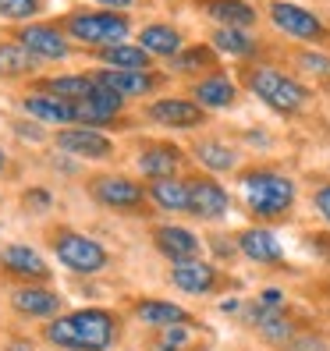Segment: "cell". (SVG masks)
<instances>
[{"label": "cell", "instance_id": "29", "mask_svg": "<svg viewBox=\"0 0 330 351\" xmlns=\"http://www.w3.org/2000/svg\"><path fill=\"white\" fill-rule=\"evenodd\" d=\"M213 47L224 50V53H231V57H245V53H252V36L245 32V29H231V25H220L213 32Z\"/></svg>", "mask_w": 330, "mask_h": 351}, {"label": "cell", "instance_id": "32", "mask_svg": "<svg viewBox=\"0 0 330 351\" xmlns=\"http://www.w3.org/2000/svg\"><path fill=\"white\" fill-rule=\"evenodd\" d=\"M192 330L189 323H178V326H163V337H160V351H181L185 344H189Z\"/></svg>", "mask_w": 330, "mask_h": 351}, {"label": "cell", "instance_id": "10", "mask_svg": "<svg viewBox=\"0 0 330 351\" xmlns=\"http://www.w3.org/2000/svg\"><path fill=\"white\" fill-rule=\"evenodd\" d=\"M93 195H96L99 206H110V210H135V206H142V189H139L135 181L117 178V174L96 178Z\"/></svg>", "mask_w": 330, "mask_h": 351}, {"label": "cell", "instance_id": "39", "mask_svg": "<svg viewBox=\"0 0 330 351\" xmlns=\"http://www.w3.org/2000/svg\"><path fill=\"white\" fill-rule=\"evenodd\" d=\"M11 351H32V344H22V341H14V344H11Z\"/></svg>", "mask_w": 330, "mask_h": 351}, {"label": "cell", "instance_id": "22", "mask_svg": "<svg viewBox=\"0 0 330 351\" xmlns=\"http://www.w3.org/2000/svg\"><path fill=\"white\" fill-rule=\"evenodd\" d=\"M39 89L54 93V96L68 99V103H82V99H89L96 93V78H89V75H60V78H47Z\"/></svg>", "mask_w": 330, "mask_h": 351}, {"label": "cell", "instance_id": "15", "mask_svg": "<svg viewBox=\"0 0 330 351\" xmlns=\"http://www.w3.org/2000/svg\"><path fill=\"white\" fill-rule=\"evenodd\" d=\"M25 114L43 121V125H68V121H75V103L60 99L54 93H39V96H25Z\"/></svg>", "mask_w": 330, "mask_h": 351}, {"label": "cell", "instance_id": "40", "mask_svg": "<svg viewBox=\"0 0 330 351\" xmlns=\"http://www.w3.org/2000/svg\"><path fill=\"white\" fill-rule=\"evenodd\" d=\"M8 167V156H4V149H0V171H4Z\"/></svg>", "mask_w": 330, "mask_h": 351}, {"label": "cell", "instance_id": "26", "mask_svg": "<svg viewBox=\"0 0 330 351\" xmlns=\"http://www.w3.org/2000/svg\"><path fill=\"white\" fill-rule=\"evenodd\" d=\"M139 47H146L150 53H160V57H178L181 53V36L171 25H146L139 36Z\"/></svg>", "mask_w": 330, "mask_h": 351}, {"label": "cell", "instance_id": "21", "mask_svg": "<svg viewBox=\"0 0 330 351\" xmlns=\"http://www.w3.org/2000/svg\"><path fill=\"white\" fill-rule=\"evenodd\" d=\"M150 199L167 213H181L189 210V184L178 181V178H156L150 184Z\"/></svg>", "mask_w": 330, "mask_h": 351}, {"label": "cell", "instance_id": "8", "mask_svg": "<svg viewBox=\"0 0 330 351\" xmlns=\"http://www.w3.org/2000/svg\"><path fill=\"white\" fill-rule=\"evenodd\" d=\"M121 107H125V96H117V93H110L107 86L96 82V93L89 99L75 103V121H82V125H110L121 114Z\"/></svg>", "mask_w": 330, "mask_h": 351}, {"label": "cell", "instance_id": "4", "mask_svg": "<svg viewBox=\"0 0 330 351\" xmlns=\"http://www.w3.org/2000/svg\"><path fill=\"white\" fill-rule=\"evenodd\" d=\"M249 86H252V93H256L263 103H270V107L281 110V114L298 110L302 103L309 99V93L298 86V82H292L287 75H281V71H274V68L252 71V75H249Z\"/></svg>", "mask_w": 330, "mask_h": 351}, {"label": "cell", "instance_id": "30", "mask_svg": "<svg viewBox=\"0 0 330 351\" xmlns=\"http://www.w3.org/2000/svg\"><path fill=\"white\" fill-rule=\"evenodd\" d=\"M196 156H199L210 171H231V167H235V153H231L228 146H220V142H202V146L196 149Z\"/></svg>", "mask_w": 330, "mask_h": 351}, {"label": "cell", "instance_id": "35", "mask_svg": "<svg viewBox=\"0 0 330 351\" xmlns=\"http://www.w3.org/2000/svg\"><path fill=\"white\" fill-rule=\"evenodd\" d=\"M316 210L330 220V184H323V189L316 192Z\"/></svg>", "mask_w": 330, "mask_h": 351}, {"label": "cell", "instance_id": "34", "mask_svg": "<svg viewBox=\"0 0 330 351\" xmlns=\"http://www.w3.org/2000/svg\"><path fill=\"white\" fill-rule=\"evenodd\" d=\"M302 68H305V71H316V75H330V57L302 53Z\"/></svg>", "mask_w": 330, "mask_h": 351}, {"label": "cell", "instance_id": "37", "mask_svg": "<svg viewBox=\"0 0 330 351\" xmlns=\"http://www.w3.org/2000/svg\"><path fill=\"white\" fill-rule=\"evenodd\" d=\"M263 305H281V291H274V287H270V291H263Z\"/></svg>", "mask_w": 330, "mask_h": 351}, {"label": "cell", "instance_id": "9", "mask_svg": "<svg viewBox=\"0 0 330 351\" xmlns=\"http://www.w3.org/2000/svg\"><path fill=\"white\" fill-rule=\"evenodd\" d=\"M18 43H22L32 57H43V60L68 57V36L57 32L54 25H25L18 32Z\"/></svg>", "mask_w": 330, "mask_h": 351}, {"label": "cell", "instance_id": "23", "mask_svg": "<svg viewBox=\"0 0 330 351\" xmlns=\"http://www.w3.org/2000/svg\"><path fill=\"white\" fill-rule=\"evenodd\" d=\"M178 163H181V153H178L174 146H150L146 153L139 156L142 174H150L153 181H156V178H174Z\"/></svg>", "mask_w": 330, "mask_h": 351}, {"label": "cell", "instance_id": "28", "mask_svg": "<svg viewBox=\"0 0 330 351\" xmlns=\"http://www.w3.org/2000/svg\"><path fill=\"white\" fill-rule=\"evenodd\" d=\"M32 68H36V57L22 43H0V75L4 78L29 75Z\"/></svg>", "mask_w": 330, "mask_h": 351}, {"label": "cell", "instance_id": "36", "mask_svg": "<svg viewBox=\"0 0 330 351\" xmlns=\"http://www.w3.org/2000/svg\"><path fill=\"white\" fill-rule=\"evenodd\" d=\"M96 4H99V8H110V11H114V8H132L135 0H96Z\"/></svg>", "mask_w": 330, "mask_h": 351}, {"label": "cell", "instance_id": "16", "mask_svg": "<svg viewBox=\"0 0 330 351\" xmlns=\"http://www.w3.org/2000/svg\"><path fill=\"white\" fill-rule=\"evenodd\" d=\"M11 305L18 308V313H25V316H39V319H47V316H57V308H60V298L54 291H47V287H18V291L11 295Z\"/></svg>", "mask_w": 330, "mask_h": 351}, {"label": "cell", "instance_id": "33", "mask_svg": "<svg viewBox=\"0 0 330 351\" xmlns=\"http://www.w3.org/2000/svg\"><path fill=\"white\" fill-rule=\"evenodd\" d=\"M39 11V0H0V14L11 18V22H22Z\"/></svg>", "mask_w": 330, "mask_h": 351}, {"label": "cell", "instance_id": "17", "mask_svg": "<svg viewBox=\"0 0 330 351\" xmlns=\"http://www.w3.org/2000/svg\"><path fill=\"white\" fill-rule=\"evenodd\" d=\"M99 60L107 68H117V71H150V50L146 47H132V43L103 47Z\"/></svg>", "mask_w": 330, "mask_h": 351}, {"label": "cell", "instance_id": "12", "mask_svg": "<svg viewBox=\"0 0 330 351\" xmlns=\"http://www.w3.org/2000/svg\"><path fill=\"white\" fill-rule=\"evenodd\" d=\"M150 121L163 128H196L202 125V107L189 99H156L150 107Z\"/></svg>", "mask_w": 330, "mask_h": 351}, {"label": "cell", "instance_id": "38", "mask_svg": "<svg viewBox=\"0 0 330 351\" xmlns=\"http://www.w3.org/2000/svg\"><path fill=\"white\" fill-rule=\"evenodd\" d=\"M29 199H32V202H39V210H43V206H50V195H47V192H32Z\"/></svg>", "mask_w": 330, "mask_h": 351}, {"label": "cell", "instance_id": "6", "mask_svg": "<svg viewBox=\"0 0 330 351\" xmlns=\"http://www.w3.org/2000/svg\"><path fill=\"white\" fill-rule=\"evenodd\" d=\"M270 22L284 32V36H295V39H305V43H320V39H327V29L323 22L305 11L298 4H287V0H277V4L270 8Z\"/></svg>", "mask_w": 330, "mask_h": 351}, {"label": "cell", "instance_id": "19", "mask_svg": "<svg viewBox=\"0 0 330 351\" xmlns=\"http://www.w3.org/2000/svg\"><path fill=\"white\" fill-rule=\"evenodd\" d=\"M202 11L210 18H217L220 25H231V29H245L256 22V11L245 0H202Z\"/></svg>", "mask_w": 330, "mask_h": 351}, {"label": "cell", "instance_id": "18", "mask_svg": "<svg viewBox=\"0 0 330 351\" xmlns=\"http://www.w3.org/2000/svg\"><path fill=\"white\" fill-rule=\"evenodd\" d=\"M156 249L178 263V259H192L199 252V241L185 227H156Z\"/></svg>", "mask_w": 330, "mask_h": 351}, {"label": "cell", "instance_id": "7", "mask_svg": "<svg viewBox=\"0 0 330 351\" xmlns=\"http://www.w3.org/2000/svg\"><path fill=\"white\" fill-rule=\"evenodd\" d=\"M57 149L60 153H71V156H82V160H103L114 153V142L107 135H99L93 128H64L57 132Z\"/></svg>", "mask_w": 330, "mask_h": 351}, {"label": "cell", "instance_id": "1", "mask_svg": "<svg viewBox=\"0 0 330 351\" xmlns=\"http://www.w3.org/2000/svg\"><path fill=\"white\" fill-rule=\"evenodd\" d=\"M117 337L114 316L103 308H82V313L60 316L47 326V341L68 351H107Z\"/></svg>", "mask_w": 330, "mask_h": 351}, {"label": "cell", "instance_id": "31", "mask_svg": "<svg viewBox=\"0 0 330 351\" xmlns=\"http://www.w3.org/2000/svg\"><path fill=\"white\" fill-rule=\"evenodd\" d=\"M213 50L210 47H192V50H181L174 57V71H202V68H213Z\"/></svg>", "mask_w": 330, "mask_h": 351}, {"label": "cell", "instance_id": "25", "mask_svg": "<svg viewBox=\"0 0 330 351\" xmlns=\"http://www.w3.org/2000/svg\"><path fill=\"white\" fill-rule=\"evenodd\" d=\"M135 313L142 323H150V326H178V323H189V313H185L181 305H171V302H139L135 305Z\"/></svg>", "mask_w": 330, "mask_h": 351}, {"label": "cell", "instance_id": "13", "mask_svg": "<svg viewBox=\"0 0 330 351\" xmlns=\"http://www.w3.org/2000/svg\"><path fill=\"white\" fill-rule=\"evenodd\" d=\"M171 280L178 284V291L206 295V291H210V287L217 284V270H213L210 263H199V259L192 256V259H178V263H174Z\"/></svg>", "mask_w": 330, "mask_h": 351}, {"label": "cell", "instance_id": "24", "mask_svg": "<svg viewBox=\"0 0 330 351\" xmlns=\"http://www.w3.org/2000/svg\"><path fill=\"white\" fill-rule=\"evenodd\" d=\"M238 245H241V252L249 256V259H256V263H277L281 259V241L270 231H263V227L245 231Z\"/></svg>", "mask_w": 330, "mask_h": 351}, {"label": "cell", "instance_id": "20", "mask_svg": "<svg viewBox=\"0 0 330 351\" xmlns=\"http://www.w3.org/2000/svg\"><path fill=\"white\" fill-rule=\"evenodd\" d=\"M4 266L11 274H18V277H29V280H43L50 270H47V263L39 259V252H32L29 245H11V249H4Z\"/></svg>", "mask_w": 330, "mask_h": 351}, {"label": "cell", "instance_id": "5", "mask_svg": "<svg viewBox=\"0 0 330 351\" xmlns=\"http://www.w3.org/2000/svg\"><path fill=\"white\" fill-rule=\"evenodd\" d=\"M54 252L75 274H99L103 266L110 263L107 249H103L99 241H93L86 234H75V231H60L57 241H54Z\"/></svg>", "mask_w": 330, "mask_h": 351}, {"label": "cell", "instance_id": "27", "mask_svg": "<svg viewBox=\"0 0 330 351\" xmlns=\"http://www.w3.org/2000/svg\"><path fill=\"white\" fill-rule=\"evenodd\" d=\"M196 103L199 107H231L235 103V86L224 75H210L196 86Z\"/></svg>", "mask_w": 330, "mask_h": 351}, {"label": "cell", "instance_id": "11", "mask_svg": "<svg viewBox=\"0 0 330 351\" xmlns=\"http://www.w3.org/2000/svg\"><path fill=\"white\" fill-rule=\"evenodd\" d=\"M189 210L202 220L224 217L228 213V192L210 178H196V181H189Z\"/></svg>", "mask_w": 330, "mask_h": 351}, {"label": "cell", "instance_id": "3", "mask_svg": "<svg viewBox=\"0 0 330 351\" xmlns=\"http://www.w3.org/2000/svg\"><path fill=\"white\" fill-rule=\"evenodd\" d=\"M245 199H249L252 213L281 217L295 202V184L274 171H252V174H245Z\"/></svg>", "mask_w": 330, "mask_h": 351}, {"label": "cell", "instance_id": "14", "mask_svg": "<svg viewBox=\"0 0 330 351\" xmlns=\"http://www.w3.org/2000/svg\"><path fill=\"white\" fill-rule=\"evenodd\" d=\"M99 86H107L110 93L117 96H146L153 86H156V78L150 71H117V68H103L99 75H93Z\"/></svg>", "mask_w": 330, "mask_h": 351}, {"label": "cell", "instance_id": "2", "mask_svg": "<svg viewBox=\"0 0 330 351\" xmlns=\"http://www.w3.org/2000/svg\"><path fill=\"white\" fill-rule=\"evenodd\" d=\"M128 29H132L128 18L117 11H82L68 18L64 36L78 39L86 47H117V43H125Z\"/></svg>", "mask_w": 330, "mask_h": 351}]
</instances>
